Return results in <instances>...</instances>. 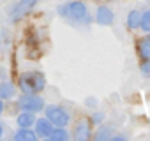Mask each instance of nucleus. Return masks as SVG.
I'll use <instances>...</instances> for the list:
<instances>
[{"mask_svg": "<svg viewBox=\"0 0 150 141\" xmlns=\"http://www.w3.org/2000/svg\"><path fill=\"white\" fill-rule=\"evenodd\" d=\"M72 137L78 139V141H85L92 137V129H90V122L87 120H80L72 129Z\"/></svg>", "mask_w": 150, "mask_h": 141, "instance_id": "obj_6", "label": "nucleus"}, {"mask_svg": "<svg viewBox=\"0 0 150 141\" xmlns=\"http://www.w3.org/2000/svg\"><path fill=\"white\" fill-rule=\"evenodd\" d=\"M96 104H97V101H96L94 97H88V99L85 101V106H90V108H94Z\"/></svg>", "mask_w": 150, "mask_h": 141, "instance_id": "obj_19", "label": "nucleus"}, {"mask_svg": "<svg viewBox=\"0 0 150 141\" xmlns=\"http://www.w3.org/2000/svg\"><path fill=\"white\" fill-rule=\"evenodd\" d=\"M51 129H53V123H51L48 118H39V120H35V134H37L39 137H48L50 132H51Z\"/></svg>", "mask_w": 150, "mask_h": 141, "instance_id": "obj_8", "label": "nucleus"}, {"mask_svg": "<svg viewBox=\"0 0 150 141\" xmlns=\"http://www.w3.org/2000/svg\"><path fill=\"white\" fill-rule=\"evenodd\" d=\"M16 123H18V127H30V125L35 123V116H34L32 111H23V113L18 115Z\"/></svg>", "mask_w": 150, "mask_h": 141, "instance_id": "obj_11", "label": "nucleus"}, {"mask_svg": "<svg viewBox=\"0 0 150 141\" xmlns=\"http://www.w3.org/2000/svg\"><path fill=\"white\" fill-rule=\"evenodd\" d=\"M139 18H141V13H139V11H131V13L127 14V27H129L131 30L139 28Z\"/></svg>", "mask_w": 150, "mask_h": 141, "instance_id": "obj_15", "label": "nucleus"}, {"mask_svg": "<svg viewBox=\"0 0 150 141\" xmlns=\"http://www.w3.org/2000/svg\"><path fill=\"white\" fill-rule=\"evenodd\" d=\"M58 14L62 18H65L69 23L78 25V27H85L90 23V13L87 9V6L80 0H74V2H67L64 6L58 7Z\"/></svg>", "mask_w": 150, "mask_h": 141, "instance_id": "obj_1", "label": "nucleus"}, {"mask_svg": "<svg viewBox=\"0 0 150 141\" xmlns=\"http://www.w3.org/2000/svg\"><path fill=\"white\" fill-rule=\"evenodd\" d=\"M0 81H2V69H0Z\"/></svg>", "mask_w": 150, "mask_h": 141, "instance_id": "obj_22", "label": "nucleus"}, {"mask_svg": "<svg viewBox=\"0 0 150 141\" xmlns=\"http://www.w3.org/2000/svg\"><path fill=\"white\" fill-rule=\"evenodd\" d=\"M4 113V102H2V99H0V115Z\"/></svg>", "mask_w": 150, "mask_h": 141, "instance_id": "obj_21", "label": "nucleus"}, {"mask_svg": "<svg viewBox=\"0 0 150 141\" xmlns=\"http://www.w3.org/2000/svg\"><path fill=\"white\" fill-rule=\"evenodd\" d=\"M18 106L23 109V111H32V113H39L44 109V101L35 95V94H23L20 99H18Z\"/></svg>", "mask_w": 150, "mask_h": 141, "instance_id": "obj_4", "label": "nucleus"}, {"mask_svg": "<svg viewBox=\"0 0 150 141\" xmlns=\"http://www.w3.org/2000/svg\"><path fill=\"white\" fill-rule=\"evenodd\" d=\"M14 139H18V141H35L37 134L34 130H30V127H20V130L14 132Z\"/></svg>", "mask_w": 150, "mask_h": 141, "instance_id": "obj_9", "label": "nucleus"}, {"mask_svg": "<svg viewBox=\"0 0 150 141\" xmlns=\"http://www.w3.org/2000/svg\"><path fill=\"white\" fill-rule=\"evenodd\" d=\"M138 55L141 56V60H150V37L138 41Z\"/></svg>", "mask_w": 150, "mask_h": 141, "instance_id": "obj_10", "label": "nucleus"}, {"mask_svg": "<svg viewBox=\"0 0 150 141\" xmlns=\"http://www.w3.org/2000/svg\"><path fill=\"white\" fill-rule=\"evenodd\" d=\"M139 70H141V74H145L146 78H150V60H145V62L141 63Z\"/></svg>", "mask_w": 150, "mask_h": 141, "instance_id": "obj_17", "label": "nucleus"}, {"mask_svg": "<svg viewBox=\"0 0 150 141\" xmlns=\"http://www.w3.org/2000/svg\"><path fill=\"white\" fill-rule=\"evenodd\" d=\"M115 129L111 125H101L96 132V139H113Z\"/></svg>", "mask_w": 150, "mask_h": 141, "instance_id": "obj_14", "label": "nucleus"}, {"mask_svg": "<svg viewBox=\"0 0 150 141\" xmlns=\"http://www.w3.org/2000/svg\"><path fill=\"white\" fill-rule=\"evenodd\" d=\"M18 87L23 94H39L46 87V78L39 70H28V73H23L20 76Z\"/></svg>", "mask_w": 150, "mask_h": 141, "instance_id": "obj_2", "label": "nucleus"}, {"mask_svg": "<svg viewBox=\"0 0 150 141\" xmlns=\"http://www.w3.org/2000/svg\"><path fill=\"white\" fill-rule=\"evenodd\" d=\"M37 2H39V0H20V2H16L14 7L11 9V14H9L11 21L14 23V21H20L21 18H25V16L35 7Z\"/></svg>", "mask_w": 150, "mask_h": 141, "instance_id": "obj_5", "label": "nucleus"}, {"mask_svg": "<svg viewBox=\"0 0 150 141\" xmlns=\"http://www.w3.org/2000/svg\"><path fill=\"white\" fill-rule=\"evenodd\" d=\"M2 136H4V123L0 122V137H2Z\"/></svg>", "mask_w": 150, "mask_h": 141, "instance_id": "obj_20", "label": "nucleus"}, {"mask_svg": "<svg viewBox=\"0 0 150 141\" xmlns=\"http://www.w3.org/2000/svg\"><path fill=\"white\" fill-rule=\"evenodd\" d=\"M46 118L55 125V127H65L71 122V115L67 113V109H64L62 106H48L46 108Z\"/></svg>", "mask_w": 150, "mask_h": 141, "instance_id": "obj_3", "label": "nucleus"}, {"mask_svg": "<svg viewBox=\"0 0 150 141\" xmlns=\"http://www.w3.org/2000/svg\"><path fill=\"white\" fill-rule=\"evenodd\" d=\"M103 120H104V113H101V111H94V115H92V122H94L96 125H101Z\"/></svg>", "mask_w": 150, "mask_h": 141, "instance_id": "obj_18", "label": "nucleus"}, {"mask_svg": "<svg viewBox=\"0 0 150 141\" xmlns=\"http://www.w3.org/2000/svg\"><path fill=\"white\" fill-rule=\"evenodd\" d=\"M14 92H16V88H14V85L11 83V81H0V99H13L14 97Z\"/></svg>", "mask_w": 150, "mask_h": 141, "instance_id": "obj_12", "label": "nucleus"}, {"mask_svg": "<svg viewBox=\"0 0 150 141\" xmlns=\"http://www.w3.org/2000/svg\"><path fill=\"white\" fill-rule=\"evenodd\" d=\"M96 20H97V23H99V25L108 27V25H111V23H113L115 14H113V11H111L108 6H99V7H97V13H96Z\"/></svg>", "mask_w": 150, "mask_h": 141, "instance_id": "obj_7", "label": "nucleus"}, {"mask_svg": "<svg viewBox=\"0 0 150 141\" xmlns=\"http://www.w3.org/2000/svg\"><path fill=\"white\" fill-rule=\"evenodd\" d=\"M48 139H51V141H65V139H69V132L65 130V127H55V129H51Z\"/></svg>", "mask_w": 150, "mask_h": 141, "instance_id": "obj_13", "label": "nucleus"}, {"mask_svg": "<svg viewBox=\"0 0 150 141\" xmlns=\"http://www.w3.org/2000/svg\"><path fill=\"white\" fill-rule=\"evenodd\" d=\"M139 28L146 34H150V9L148 11H143L141 18H139Z\"/></svg>", "mask_w": 150, "mask_h": 141, "instance_id": "obj_16", "label": "nucleus"}]
</instances>
